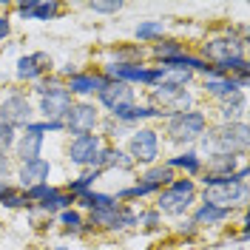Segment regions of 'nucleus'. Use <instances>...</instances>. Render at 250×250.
<instances>
[{"label":"nucleus","mask_w":250,"mask_h":250,"mask_svg":"<svg viewBox=\"0 0 250 250\" xmlns=\"http://www.w3.org/2000/svg\"><path fill=\"white\" fill-rule=\"evenodd\" d=\"M248 140H250V128L248 123H225L202 134V145L205 151L213 154H230V156H242L248 151Z\"/></svg>","instance_id":"f257e3e1"},{"label":"nucleus","mask_w":250,"mask_h":250,"mask_svg":"<svg viewBox=\"0 0 250 250\" xmlns=\"http://www.w3.org/2000/svg\"><path fill=\"white\" fill-rule=\"evenodd\" d=\"M196 202V185L190 179H173L165 190H159L156 199V213H168V216H182L190 205Z\"/></svg>","instance_id":"f03ea898"},{"label":"nucleus","mask_w":250,"mask_h":250,"mask_svg":"<svg viewBox=\"0 0 250 250\" xmlns=\"http://www.w3.org/2000/svg\"><path fill=\"white\" fill-rule=\"evenodd\" d=\"M205 128H208V117L202 111H182L168 117V134L173 142H196L202 140Z\"/></svg>","instance_id":"7ed1b4c3"},{"label":"nucleus","mask_w":250,"mask_h":250,"mask_svg":"<svg viewBox=\"0 0 250 250\" xmlns=\"http://www.w3.org/2000/svg\"><path fill=\"white\" fill-rule=\"evenodd\" d=\"M205 202L216 205V208H228V210H233V205H248V182L239 179V173H233V179L225 185L205 188Z\"/></svg>","instance_id":"20e7f679"},{"label":"nucleus","mask_w":250,"mask_h":250,"mask_svg":"<svg viewBox=\"0 0 250 250\" xmlns=\"http://www.w3.org/2000/svg\"><path fill=\"white\" fill-rule=\"evenodd\" d=\"M105 77L117 80V83H145V85H159V65L156 68H142L140 62H111L105 65Z\"/></svg>","instance_id":"39448f33"},{"label":"nucleus","mask_w":250,"mask_h":250,"mask_svg":"<svg viewBox=\"0 0 250 250\" xmlns=\"http://www.w3.org/2000/svg\"><path fill=\"white\" fill-rule=\"evenodd\" d=\"M128 156L131 162H140V165H154L156 156H159V137L151 128H140L131 134L128 140Z\"/></svg>","instance_id":"423d86ee"},{"label":"nucleus","mask_w":250,"mask_h":250,"mask_svg":"<svg viewBox=\"0 0 250 250\" xmlns=\"http://www.w3.org/2000/svg\"><path fill=\"white\" fill-rule=\"evenodd\" d=\"M100 151H103L100 134H83V137H74L71 140V145H68V159L74 165H80V168H97Z\"/></svg>","instance_id":"0eeeda50"},{"label":"nucleus","mask_w":250,"mask_h":250,"mask_svg":"<svg viewBox=\"0 0 250 250\" xmlns=\"http://www.w3.org/2000/svg\"><path fill=\"white\" fill-rule=\"evenodd\" d=\"M97 123H100V114H97V108H94V105H88V103H77V105H71V108H68V114L62 117L65 131H71L74 137L91 134Z\"/></svg>","instance_id":"6e6552de"},{"label":"nucleus","mask_w":250,"mask_h":250,"mask_svg":"<svg viewBox=\"0 0 250 250\" xmlns=\"http://www.w3.org/2000/svg\"><path fill=\"white\" fill-rule=\"evenodd\" d=\"M31 103L23 94H9L3 103H0V123L17 128V125H29L31 123Z\"/></svg>","instance_id":"1a4fd4ad"},{"label":"nucleus","mask_w":250,"mask_h":250,"mask_svg":"<svg viewBox=\"0 0 250 250\" xmlns=\"http://www.w3.org/2000/svg\"><path fill=\"white\" fill-rule=\"evenodd\" d=\"M245 43L248 40H233V37H216V40H208L202 46L205 57L213 62V65H222V62L233 60V57H245Z\"/></svg>","instance_id":"9d476101"},{"label":"nucleus","mask_w":250,"mask_h":250,"mask_svg":"<svg viewBox=\"0 0 250 250\" xmlns=\"http://www.w3.org/2000/svg\"><path fill=\"white\" fill-rule=\"evenodd\" d=\"M154 103L156 105H162V114L165 117H173V114H182L188 111L190 105V94L185 88H171V85H154ZM154 105V108H156Z\"/></svg>","instance_id":"9b49d317"},{"label":"nucleus","mask_w":250,"mask_h":250,"mask_svg":"<svg viewBox=\"0 0 250 250\" xmlns=\"http://www.w3.org/2000/svg\"><path fill=\"white\" fill-rule=\"evenodd\" d=\"M91 228H105V230H120L128 225H137V213L134 210H125V208H105V210H91L88 216Z\"/></svg>","instance_id":"f8f14e48"},{"label":"nucleus","mask_w":250,"mask_h":250,"mask_svg":"<svg viewBox=\"0 0 250 250\" xmlns=\"http://www.w3.org/2000/svg\"><path fill=\"white\" fill-rule=\"evenodd\" d=\"M97 97H100V103H103L111 114L117 108L134 105V88H131L128 83H117V80H108V83L97 91Z\"/></svg>","instance_id":"ddd939ff"},{"label":"nucleus","mask_w":250,"mask_h":250,"mask_svg":"<svg viewBox=\"0 0 250 250\" xmlns=\"http://www.w3.org/2000/svg\"><path fill=\"white\" fill-rule=\"evenodd\" d=\"M71 105L74 103H71L68 88H60V91H54V94H48V97L40 100V114L46 117V123H54V120H62Z\"/></svg>","instance_id":"4468645a"},{"label":"nucleus","mask_w":250,"mask_h":250,"mask_svg":"<svg viewBox=\"0 0 250 250\" xmlns=\"http://www.w3.org/2000/svg\"><path fill=\"white\" fill-rule=\"evenodd\" d=\"M48 171H51V162L48 159H31V162H23L20 165V185L26 188H34L40 185V182H48Z\"/></svg>","instance_id":"2eb2a0df"},{"label":"nucleus","mask_w":250,"mask_h":250,"mask_svg":"<svg viewBox=\"0 0 250 250\" xmlns=\"http://www.w3.org/2000/svg\"><path fill=\"white\" fill-rule=\"evenodd\" d=\"M51 68V57L37 51V54H29V57H20L17 60V77L20 80H37L43 71Z\"/></svg>","instance_id":"dca6fc26"},{"label":"nucleus","mask_w":250,"mask_h":250,"mask_svg":"<svg viewBox=\"0 0 250 250\" xmlns=\"http://www.w3.org/2000/svg\"><path fill=\"white\" fill-rule=\"evenodd\" d=\"M15 148H17V156H20V162L40 159V151H43V134L26 125V134H23V137L15 142Z\"/></svg>","instance_id":"f3484780"},{"label":"nucleus","mask_w":250,"mask_h":250,"mask_svg":"<svg viewBox=\"0 0 250 250\" xmlns=\"http://www.w3.org/2000/svg\"><path fill=\"white\" fill-rule=\"evenodd\" d=\"M108 83L105 74H74V77L68 80V94H80V97H88V94L100 91L103 85Z\"/></svg>","instance_id":"a211bd4d"},{"label":"nucleus","mask_w":250,"mask_h":250,"mask_svg":"<svg viewBox=\"0 0 250 250\" xmlns=\"http://www.w3.org/2000/svg\"><path fill=\"white\" fill-rule=\"evenodd\" d=\"M114 120L120 123H140V120H151V117H165L159 108L154 105H125V108H117L111 114Z\"/></svg>","instance_id":"6ab92c4d"},{"label":"nucleus","mask_w":250,"mask_h":250,"mask_svg":"<svg viewBox=\"0 0 250 250\" xmlns=\"http://www.w3.org/2000/svg\"><path fill=\"white\" fill-rule=\"evenodd\" d=\"M236 168H239V156H230V154H213L208 156V171L210 176H233Z\"/></svg>","instance_id":"aec40b11"},{"label":"nucleus","mask_w":250,"mask_h":250,"mask_svg":"<svg viewBox=\"0 0 250 250\" xmlns=\"http://www.w3.org/2000/svg\"><path fill=\"white\" fill-rule=\"evenodd\" d=\"M74 202H77L80 208H88V210H105V208H117V205H120L111 193H97V190L80 193V196H74Z\"/></svg>","instance_id":"412c9836"},{"label":"nucleus","mask_w":250,"mask_h":250,"mask_svg":"<svg viewBox=\"0 0 250 250\" xmlns=\"http://www.w3.org/2000/svg\"><path fill=\"white\" fill-rule=\"evenodd\" d=\"M205 88H208V94L222 97V100H230V97H236V94H242V85H239V80H233V77L205 80Z\"/></svg>","instance_id":"4be33fe9"},{"label":"nucleus","mask_w":250,"mask_h":250,"mask_svg":"<svg viewBox=\"0 0 250 250\" xmlns=\"http://www.w3.org/2000/svg\"><path fill=\"white\" fill-rule=\"evenodd\" d=\"M228 216H230L228 208H216V205L202 202L196 208V213H193V225H219V222H225Z\"/></svg>","instance_id":"5701e85b"},{"label":"nucleus","mask_w":250,"mask_h":250,"mask_svg":"<svg viewBox=\"0 0 250 250\" xmlns=\"http://www.w3.org/2000/svg\"><path fill=\"white\" fill-rule=\"evenodd\" d=\"M134 162H131V156L123 154L120 148H103L100 151V159H97V168L103 171V168H123V171H128Z\"/></svg>","instance_id":"b1692460"},{"label":"nucleus","mask_w":250,"mask_h":250,"mask_svg":"<svg viewBox=\"0 0 250 250\" xmlns=\"http://www.w3.org/2000/svg\"><path fill=\"white\" fill-rule=\"evenodd\" d=\"M245 105H248L245 94H236V97H230V100H225V105H222L225 123H245V120H242V117H245Z\"/></svg>","instance_id":"393cba45"},{"label":"nucleus","mask_w":250,"mask_h":250,"mask_svg":"<svg viewBox=\"0 0 250 250\" xmlns=\"http://www.w3.org/2000/svg\"><path fill=\"white\" fill-rule=\"evenodd\" d=\"M74 202V196L71 193H60V190H51L46 199L40 202V208L46 210V213H62V210H68Z\"/></svg>","instance_id":"a878e982"},{"label":"nucleus","mask_w":250,"mask_h":250,"mask_svg":"<svg viewBox=\"0 0 250 250\" xmlns=\"http://www.w3.org/2000/svg\"><path fill=\"white\" fill-rule=\"evenodd\" d=\"M168 168H182V171H188V173H199L202 171V159L193 154V151H188V154H179V156H171L168 162H165Z\"/></svg>","instance_id":"bb28decb"},{"label":"nucleus","mask_w":250,"mask_h":250,"mask_svg":"<svg viewBox=\"0 0 250 250\" xmlns=\"http://www.w3.org/2000/svg\"><path fill=\"white\" fill-rule=\"evenodd\" d=\"M142 182H148V185H154L156 190H162V185L168 188L173 182V171L168 168V165H154L151 171L142 176Z\"/></svg>","instance_id":"cd10ccee"},{"label":"nucleus","mask_w":250,"mask_h":250,"mask_svg":"<svg viewBox=\"0 0 250 250\" xmlns=\"http://www.w3.org/2000/svg\"><path fill=\"white\" fill-rule=\"evenodd\" d=\"M100 179V168H94V171H88V173H83L80 179H71L68 182V193L71 196H80V193H85V190H91V185Z\"/></svg>","instance_id":"c85d7f7f"},{"label":"nucleus","mask_w":250,"mask_h":250,"mask_svg":"<svg viewBox=\"0 0 250 250\" xmlns=\"http://www.w3.org/2000/svg\"><path fill=\"white\" fill-rule=\"evenodd\" d=\"M162 20H145V23H140L137 26V40H154V37H159L162 34Z\"/></svg>","instance_id":"c756f323"},{"label":"nucleus","mask_w":250,"mask_h":250,"mask_svg":"<svg viewBox=\"0 0 250 250\" xmlns=\"http://www.w3.org/2000/svg\"><path fill=\"white\" fill-rule=\"evenodd\" d=\"M154 54H156V57H162V60H168V57L182 54V46H179V43H173V40H165V43H156V46H154Z\"/></svg>","instance_id":"7c9ffc66"},{"label":"nucleus","mask_w":250,"mask_h":250,"mask_svg":"<svg viewBox=\"0 0 250 250\" xmlns=\"http://www.w3.org/2000/svg\"><path fill=\"white\" fill-rule=\"evenodd\" d=\"M57 12H60V3H54V0H51V3H37V9H34L31 17H34V20H51Z\"/></svg>","instance_id":"2f4dec72"},{"label":"nucleus","mask_w":250,"mask_h":250,"mask_svg":"<svg viewBox=\"0 0 250 250\" xmlns=\"http://www.w3.org/2000/svg\"><path fill=\"white\" fill-rule=\"evenodd\" d=\"M51 190H54V188L48 185V182H40V185L29 188V190H26V196H29V202H43Z\"/></svg>","instance_id":"473e14b6"},{"label":"nucleus","mask_w":250,"mask_h":250,"mask_svg":"<svg viewBox=\"0 0 250 250\" xmlns=\"http://www.w3.org/2000/svg\"><path fill=\"white\" fill-rule=\"evenodd\" d=\"M60 222L68 228V230H80V225H83V216H80L74 208H68V210H62L60 213Z\"/></svg>","instance_id":"72a5a7b5"},{"label":"nucleus","mask_w":250,"mask_h":250,"mask_svg":"<svg viewBox=\"0 0 250 250\" xmlns=\"http://www.w3.org/2000/svg\"><path fill=\"white\" fill-rule=\"evenodd\" d=\"M60 88H65V85H62L60 80H40V83H37V88H34V91L40 94V97H48V94H54V91H60Z\"/></svg>","instance_id":"f704fd0d"},{"label":"nucleus","mask_w":250,"mask_h":250,"mask_svg":"<svg viewBox=\"0 0 250 250\" xmlns=\"http://www.w3.org/2000/svg\"><path fill=\"white\" fill-rule=\"evenodd\" d=\"M12 145H15V128L0 123V154H6Z\"/></svg>","instance_id":"c9c22d12"},{"label":"nucleus","mask_w":250,"mask_h":250,"mask_svg":"<svg viewBox=\"0 0 250 250\" xmlns=\"http://www.w3.org/2000/svg\"><path fill=\"white\" fill-rule=\"evenodd\" d=\"M88 9H94V12H120V9H123V3H120V0H114V3H100V0H91V3H88Z\"/></svg>","instance_id":"e433bc0d"},{"label":"nucleus","mask_w":250,"mask_h":250,"mask_svg":"<svg viewBox=\"0 0 250 250\" xmlns=\"http://www.w3.org/2000/svg\"><path fill=\"white\" fill-rule=\"evenodd\" d=\"M37 9V0H26V3H17V15L20 17H31Z\"/></svg>","instance_id":"4c0bfd02"},{"label":"nucleus","mask_w":250,"mask_h":250,"mask_svg":"<svg viewBox=\"0 0 250 250\" xmlns=\"http://www.w3.org/2000/svg\"><path fill=\"white\" fill-rule=\"evenodd\" d=\"M9 31H12V23H9V17L6 15H0V43L9 37Z\"/></svg>","instance_id":"58836bf2"},{"label":"nucleus","mask_w":250,"mask_h":250,"mask_svg":"<svg viewBox=\"0 0 250 250\" xmlns=\"http://www.w3.org/2000/svg\"><path fill=\"white\" fill-rule=\"evenodd\" d=\"M9 176V159H6V154H0V185H6L3 179Z\"/></svg>","instance_id":"ea45409f"},{"label":"nucleus","mask_w":250,"mask_h":250,"mask_svg":"<svg viewBox=\"0 0 250 250\" xmlns=\"http://www.w3.org/2000/svg\"><path fill=\"white\" fill-rule=\"evenodd\" d=\"M156 219H159V213H156V210H151V213H142V216H137V225H140V222H145V225H154Z\"/></svg>","instance_id":"a19ab883"}]
</instances>
